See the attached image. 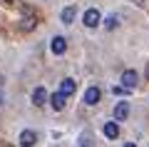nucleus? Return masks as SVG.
<instances>
[{"label": "nucleus", "mask_w": 149, "mask_h": 147, "mask_svg": "<svg viewBox=\"0 0 149 147\" xmlns=\"http://www.w3.org/2000/svg\"><path fill=\"white\" fill-rule=\"evenodd\" d=\"M137 80H139V75L134 72V70H124L122 72V87H127V90L137 87Z\"/></svg>", "instance_id": "1"}, {"label": "nucleus", "mask_w": 149, "mask_h": 147, "mask_svg": "<svg viewBox=\"0 0 149 147\" xmlns=\"http://www.w3.org/2000/svg\"><path fill=\"white\" fill-rule=\"evenodd\" d=\"M100 20H102V15H100L97 8H90V10L85 13V25L87 27H97V25H100Z\"/></svg>", "instance_id": "2"}, {"label": "nucleus", "mask_w": 149, "mask_h": 147, "mask_svg": "<svg viewBox=\"0 0 149 147\" xmlns=\"http://www.w3.org/2000/svg\"><path fill=\"white\" fill-rule=\"evenodd\" d=\"M50 50H52L55 55H62L65 50H67V40H65L62 35H55V37H52V42H50Z\"/></svg>", "instance_id": "3"}, {"label": "nucleus", "mask_w": 149, "mask_h": 147, "mask_svg": "<svg viewBox=\"0 0 149 147\" xmlns=\"http://www.w3.org/2000/svg\"><path fill=\"white\" fill-rule=\"evenodd\" d=\"M45 102H47V90L45 87H35L32 90V105L40 107V105H45Z\"/></svg>", "instance_id": "4"}, {"label": "nucleus", "mask_w": 149, "mask_h": 147, "mask_svg": "<svg viewBox=\"0 0 149 147\" xmlns=\"http://www.w3.org/2000/svg\"><path fill=\"white\" fill-rule=\"evenodd\" d=\"M37 142V135L32 130H22L20 132V147H32Z\"/></svg>", "instance_id": "5"}, {"label": "nucleus", "mask_w": 149, "mask_h": 147, "mask_svg": "<svg viewBox=\"0 0 149 147\" xmlns=\"http://www.w3.org/2000/svg\"><path fill=\"white\" fill-rule=\"evenodd\" d=\"M65 102H67V95H62V92H55L52 97H50V105H52V110H55V112L65 110Z\"/></svg>", "instance_id": "6"}, {"label": "nucleus", "mask_w": 149, "mask_h": 147, "mask_svg": "<svg viewBox=\"0 0 149 147\" xmlns=\"http://www.w3.org/2000/svg\"><path fill=\"white\" fill-rule=\"evenodd\" d=\"M127 115H129V102L127 100L117 102L114 105V120H127Z\"/></svg>", "instance_id": "7"}, {"label": "nucleus", "mask_w": 149, "mask_h": 147, "mask_svg": "<svg viewBox=\"0 0 149 147\" xmlns=\"http://www.w3.org/2000/svg\"><path fill=\"white\" fill-rule=\"evenodd\" d=\"M100 97H102L100 87H87V92H85V102H87V105H97Z\"/></svg>", "instance_id": "8"}, {"label": "nucleus", "mask_w": 149, "mask_h": 147, "mask_svg": "<svg viewBox=\"0 0 149 147\" xmlns=\"http://www.w3.org/2000/svg\"><path fill=\"white\" fill-rule=\"evenodd\" d=\"M74 18H77V8L74 5H67L62 10V15H60V20L65 23V25H70V23H74Z\"/></svg>", "instance_id": "9"}, {"label": "nucleus", "mask_w": 149, "mask_h": 147, "mask_svg": "<svg viewBox=\"0 0 149 147\" xmlns=\"http://www.w3.org/2000/svg\"><path fill=\"white\" fill-rule=\"evenodd\" d=\"M104 137L107 140H117L119 137V125L117 122H107L104 125Z\"/></svg>", "instance_id": "10"}, {"label": "nucleus", "mask_w": 149, "mask_h": 147, "mask_svg": "<svg viewBox=\"0 0 149 147\" xmlns=\"http://www.w3.org/2000/svg\"><path fill=\"white\" fill-rule=\"evenodd\" d=\"M74 90H77V82H74V80H62V82H60V92L62 95H74Z\"/></svg>", "instance_id": "11"}, {"label": "nucleus", "mask_w": 149, "mask_h": 147, "mask_svg": "<svg viewBox=\"0 0 149 147\" xmlns=\"http://www.w3.org/2000/svg\"><path fill=\"white\" fill-rule=\"evenodd\" d=\"M117 25H119V15H114V13H112V15L104 20V27H107V30H114Z\"/></svg>", "instance_id": "12"}, {"label": "nucleus", "mask_w": 149, "mask_h": 147, "mask_svg": "<svg viewBox=\"0 0 149 147\" xmlns=\"http://www.w3.org/2000/svg\"><path fill=\"white\" fill-rule=\"evenodd\" d=\"M80 147H95V142H92V137L87 135V132L80 135Z\"/></svg>", "instance_id": "13"}, {"label": "nucleus", "mask_w": 149, "mask_h": 147, "mask_svg": "<svg viewBox=\"0 0 149 147\" xmlns=\"http://www.w3.org/2000/svg\"><path fill=\"white\" fill-rule=\"evenodd\" d=\"M32 25H35V23H32V20H25V23H22V30H30Z\"/></svg>", "instance_id": "14"}, {"label": "nucleus", "mask_w": 149, "mask_h": 147, "mask_svg": "<svg viewBox=\"0 0 149 147\" xmlns=\"http://www.w3.org/2000/svg\"><path fill=\"white\" fill-rule=\"evenodd\" d=\"M124 147H137V145H134V142H127V145H124Z\"/></svg>", "instance_id": "15"}, {"label": "nucleus", "mask_w": 149, "mask_h": 147, "mask_svg": "<svg viewBox=\"0 0 149 147\" xmlns=\"http://www.w3.org/2000/svg\"><path fill=\"white\" fill-rule=\"evenodd\" d=\"M0 105H3V92H0Z\"/></svg>", "instance_id": "16"}, {"label": "nucleus", "mask_w": 149, "mask_h": 147, "mask_svg": "<svg viewBox=\"0 0 149 147\" xmlns=\"http://www.w3.org/2000/svg\"><path fill=\"white\" fill-rule=\"evenodd\" d=\"M147 77H149V68H147Z\"/></svg>", "instance_id": "17"}, {"label": "nucleus", "mask_w": 149, "mask_h": 147, "mask_svg": "<svg viewBox=\"0 0 149 147\" xmlns=\"http://www.w3.org/2000/svg\"><path fill=\"white\" fill-rule=\"evenodd\" d=\"M3 147H13V145H3Z\"/></svg>", "instance_id": "18"}, {"label": "nucleus", "mask_w": 149, "mask_h": 147, "mask_svg": "<svg viewBox=\"0 0 149 147\" xmlns=\"http://www.w3.org/2000/svg\"><path fill=\"white\" fill-rule=\"evenodd\" d=\"M5 3H13V0H5Z\"/></svg>", "instance_id": "19"}, {"label": "nucleus", "mask_w": 149, "mask_h": 147, "mask_svg": "<svg viewBox=\"0 0 149 147\" xmlns=\"http://www.w3.org/2000/svg\"><path fill=\"white\" fill-rule=\"evenodd\" d=\"M139 3H142V0H139Z\"/></svg>", "instance_id": "20"}]
</instances>
